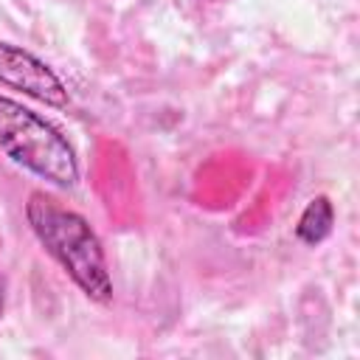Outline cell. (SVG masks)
<instances>
[{
    "label": "cell",
    "mask_w": 360,
    "mask_h": 360,
    "mask_svg": "<svg viewBox=\"0 0 360 360\" xmlns=\"http://www.w3.org/2000/svg\"><path fill=\"white\" fill-rule=\"evenodd\" d=\"M25 219L37 242L90 301H112V276L101 239L79 211L65 208L45 191H31L25 202Z\"/></svg>",
    "instance_id": "obj_1"
},
{
    "label": "cell",
    "mask_w": 360,
    "mask_h": 360,
    "mask_svg": "<svg viewBox=\"0 0 360 360\" xmlns=\"http://www.w3.org/2000/svg\"><path fill=\"white\" fill-rule=\"evenodd\" d=\"M0 152L56 188L79 183V160L73 143L39 112L0 96Z\"/></svg>",
    "instance_id": "obj_2"
},
{
    "label": "cell",
    "mask_w": 360,
    "mask_h": 360,
    "mask_svg": "<svg viewBox=\"0 0 360 360\" xmlns=\"http://www.w3.org/2000/svg\"><path fill=\"white\" fill-rule=\"evenodd\" d=\"M0 84L20 90L22 96L42 101L48 107H68L70 101L68 87L53 73V68L34 56L31 51L11 42H0Z\"/></svg>",
    "instance_id": "obj_3"
},
{
    "label": "cell",
    "mask_w": 360,
    "mask_h": 360,
    "mask_svg": "<svg viewBox=\"0 0 360 360\" xmlns=\"http://www.w3.org/2000/svg\"><path fill=\"white\" fill-rule=\"evenodd\" d=\"M332 225H335V205L326 194H318L301 211L295 222V239L307 248H318L332 233Z\"/></svg>",
    "instance_id": "obj_4"
},
{
    "label": "cell",
    "mask_w": 360,
    "mask_h": 360,
    "mask_svg": "<svg viewBox=\"0 0 360 360\" xmlns=\"http://www.w3.org/2000/svg\"><path fill=\"white\" fill-rule=\"evenodd\" d=\"M3 307H6V295H3V281H0V318H3Z\"/></svg>",
    "instance_id": "obj_5"
}]
</instances>
